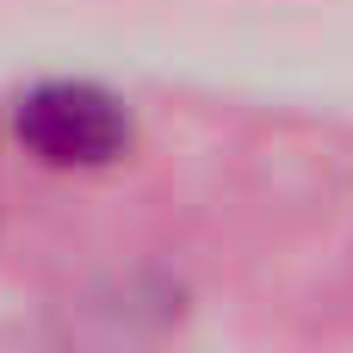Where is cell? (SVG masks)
<instances>
[{
    "label": "cell",
    "mask_w": 353,
    "mask_h": 353,
    "mask_svg": "<svg viewBox=\"0 0 353 353\" xmlns=\"http://www.w3.org/2000/svg\"><path fill=\"white\" fill-rule=\"evenodd\" d=\"M12 143L43 168H112L130 155L137 124L124 99L87 81H43L12 105Z\"/></svg>",
    "instance_id": "cell-1"
}]
</instances>
